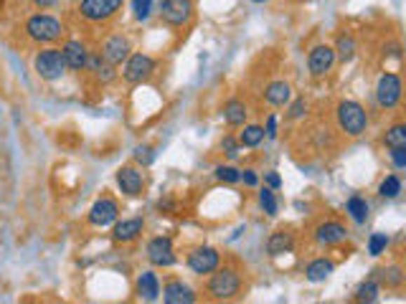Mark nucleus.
Instances as JSON below:
<instances>
[{
    "label": "nucleus",
    "instance_id": "4",
    "mask_svg": "<svg viewBox=\"0 0 406 304\" xmlns=\"http://www.w3.org/2000/svg\"><path fill=\"white\" fill-rule=\"evenodd\" d=\"M34 69L41 79L46 81H59L61 76L69 71L67 59H64L61 48H43V51H39L34 59Z\"/></svg>",
    "mask_w": 406,
    "mask_h": 304
},
{
    "label": "nucleus",
    "instance_id": "20",
    "mask_svg": "<svg viewBox=\"0 0 406 304\" xmlns=\"http://www.w3.org/2000/svg\"><path fill=\"white\" fill-rule=\"evenodd\" d=\"M295 246V236L290 231H274L272 236L266 238V254L269 256H282V254H290Z\"/></svg>",
    "mask_w": 406,
    "mask_h": 304
},
{
    "label": "nucleus",
    "instance_id": "22",
    "mask_svg": "<svg viewBox=\"0 0 406 304\" xmlns=\"http://www.w3.org/2000/svg\"><path fill=\"white\" fill-rule=\"evenodd\" d=\"M137 294L147 302H155L160 297V282L155 271H142L137 277Z\"/></svg>",
    "mask_w": 406,
    "mask_h": 304
},
{
    "label": "nucleus",
    "instance_id": "35",
    "mask_svg": "<svg viewBox=\"0 0 406 304\" xmlns=\"http://www.w3.org/2000/svg\"><path fill=\"white\" fill-rule=\"evenodd\" d=\"M133 13L137 20H147L153 13V0H133Z\"/></svg>",
    "mask_w": 406,
    "mask_h": 304
},
{
    "label": "nucleus",
    "instance_id": "31",
    "mask_svg": "<svg viewBox=\"0 0 406 304\" xmlns=\"http://www.w3.org/2000/svg\"><path fill=\"white\" fill-rule=\"evenodd\" d=\"M376 279H381L386 286H399L404 282V274H401L399 266H388V269H381Z\"/></svg>",
    "mask_w": 406,
    "mask_h": 304
},
{
    "label": "nucleus",
    "instance_id": "3",
    "mask_svg": "<svg viewBox=\"0 0 406 304\" xmlns=\"http://www.w3.org/2000/svg\"><path fill=\"white\" fill-rule=\"evenodd\" d=\"M239 289H241L239 271H234V269L211 271V279H208V284H206V291L211 299H219V302H224V299H234L236 294H239Z\"/></svg>",
    "mask_w": 406,
    "mask_h": 304
},
{
    "label": "nucleus",
    "instance_id": "6",
    "mask_svg": "<svg viewBox=\"0 0 406 304\" xmlns=\"http://www.w3.org/2000/svg\"><path fill=\"white\" fill-rule=\"evenodd\" d=\"M155 74V59L147 53H130V59L125 61V76L127 84H142Z\"/></svg>",
    "mask_w": 406,
    "mask_h": 304
},
{
    "label": "nucleus",
    "instance_id": "9",
    "mask_svg": "<svg viewBox=\"0 0 406 304\" xmlns=\"http://www.w3.org/2000/svg\"><path fill=\"white\" fill-rule=\"evenodd\" d=\"M219 261L221 256L213 246H198V249H194V251L188 254V269L194 271V274H198V277L219 269Z\"/></svg>",
    "mask_w": 406,
    "mask_h": 304
},
{
    "label": "nucleus",
    "instance_id": "39",
    "mask_svg": "<svg viewBox=\"0 0 406 304\" xmlns=\"http://www.w3.org/2000/svg\"><path fill=\"white\" fill-rule=\"evenodd\" d=\"M94 74H97V79H102V81H112L114 79V67L104 61V64H102V67L97 69Z\"/></svg>",
    "mask_w": 406,
    "mask_h": 304
},
{
    "label": "nucleus",
    "instance_id": "13",
    "mask_svg": "<svg viewBox=\"0 0 406 304\" xmlns=\"http://www.w3.org/2000/svg\"><path fill=\"white\" fill-rule=\"evenodd\" d=\"M130 51H133V46H130V41L125 39V36H109V39L102 43V59L107 61V64H112V67H120L122 61L130 59Z\"/></svg>",
    "mask_w": 406,
    "mask_h": 304
},
{
    "label": "nucleus",
    "instance_id": "1",
    "mask_svg": "<svg viewBox=\"0 0 406 304\" xmlns=\"http://www.w3.org/2000/svg\"><path fill=\"white\" fill-rule=\"evenodd\" d=\"M64 23L46 13H36L26 20V36L36 43H56L64 39Z\"/></svg>",
    "mask_w": 406,
    "mask_h": 304
},
{
    "label": "nucleus",
    "instance_id": "12",
    "mask_svg": "<svg viewBox=\"0 0 406 304\" xmlns=\"http://www.w3.org/2000/svg\"><path fill=\"white\" fill-rule=\"evenodd\" d=\"M147 258L153 266H173L175 264V249H173V241L168 236H158L147 244Z\"/></svg>",
    "mask_w": 406,
    "mask_h": 304
},
{
    "label": "nucleus",
    "instance_id": "16",
    "mask_svg": "<svg viewBox=\"0 0 406 304\" xmlns=\"http://www.w3.org/2000/svg\"><path fill=\"white\" fill-rule=\"evenodd\" d=\"M163 302L168 304H194L196 302V291L188 284H183L180 279H170L165 286H163Z\"/></svg>",
    "mask_w": 406,
    "mask_h": 304
},
{
    "label": "nucleus",
    "instance_id": "43",
    "mask_svg": "<svg viewBox=\"0 0 406 304\" xmlns=\"http://www.w3.org/2000/svg\"><path fill=\"white\" fill-rule=\"evenodd\" d=\"M36 8H41V11H46V8H53L56 6V0H31Z\"/></svg>",
    "mask_w": 406,
    "mask_h": 304
},
{
    "label": "nucleus",
    "instance_id": "11",
    "mask_svg": "<svg viewBox=\"0 0 406 304\" xmlns=\"http://www.w3.org/2000/svg\"><path fill=\"white\" fill-rule=\"evenodd\" d=\"M335 59H338L335 48L320 43V46H315L313 51H310V56H307V69H310L313 76H325V74L333 69Z\"/></svg>",
    "mask_w": 406,
    "mask_h": 304
},
{
    "label": "nucleus",
    "instance_id": "17",
    "mask_svg": "<svg viewBox=\"0 0 406 304\" xmlns=\"http://www.w3.org/2000/svg\"><path fill=\"white\" fill-rule=\"evenodd\" d=\"M346 236H348L346 226L338 223V221H325V223H320L315 228V241L320 246H335L340 241H346Z\"/></svg>",
    "mask_w": 406,
    "mask_h": 304
},
{
    "label": "nucleus",
    "instance_id": "8",
    "mask_svg": "<svg viewBox=\"0 0 406 304\" xmlns=\"http://www.w3.org/2000/svg\"><path fill=\"white\" fill-rule=\"evenodd\" d=\"M194 15V0H163L160 6V18L168 26H186L188 20Z\"/></svg>",
    "mask_w": 406,
    "mask_h": 304
},
{
    "label": "nucleus",
    "instance_id": "7",
    "mask_svg": "<svg viewBox=\"0 0 406 304\" xmlns=\"http://www.w3.org/2000/svg\"><path fill=\"white\" fill-rule=\"evenodd\" d=\"M401 94H404L401 76H396V74H381L379 84H376V102H379V106L393 109L401 102Z\"/></svg>",
    "mask_w": 406,
    "mask_h": 304
},
{
    "label": "nucleus",
    "instance_id": "14",
    "mask_svg": "<svg viewBox=\"0 0 406 304\" xmlns=\"http://www.w3.org/2000/svg\"><path fill=\"white\" fill-rule=\"evenodd\" d=\"M117 186H120V191L125 193V195L137 198L142 193V172L133 165L120 167V170H117Z\"/></svg>",
    "mask_w": 406,
    "mask_h": 304
},
{
    "label": "nucleus",
    "instance_id": "19",
    "mask_svg": "<svg viewBox=\"0 0 406 304\" xmlns=\"http://www.w3.org/2000/svg\"><path fill=\"white\" fill-rule=\"evenodd\" d=\"M292 99V86L287 81H272V84L264 89V102L269 106H285Z\"/></svg>",
    "mask_w": 406,
    "mask_h": 304
},
{
    "label": "nucleus",
    "instance_id": "27",
    "mask_svg": "<svg viewBox=\"0 0 406 304\" xmlns=\"http://www.w3.org/2000/svg\"><path fill=\"white\" fill-rule=\"evenodd\" d=\"M379 282H376V277L368 279V282H363V284L356 289V302H376L379 299Z\"/></svg>",
    "mask_w": 406,
    "mask_h": 304
},
{
    "label": "nucleus",
    "instance_id": "10",
    "mask_svg": "<svg viewBox=\"0 0 406 304\" xmlns=\"http://www.w3.org/2000/svg\"><path fill=\"white\" fill-rule=\"evenodd\" d=\"M117 216H120V205H117V200H112V198H100L97 203L89 208V216H87V221L92 226H97V228H104V226H109V223H114L117 221Z\"/></svg>",
    "mask_w": 406,
    "mask_h": 304
},
{
    "label": "nucleus",
    "instance_id": "26",
    "mask_svg": "<svg viewBox=\"0 0 406 304\" xmlns=\"http://www.w3.org/2000/svg\"><path fill=\"white\" fill-rule=\"evenodd\" d=\"M384 145L386 147H406V122L393 125L386 134H384Z\"/></svg>",
    "mask_w": 406,
    "mask_h": 304
},
{
    "label": "nucleus",
    "instance_id": "42",
    "mask_svg": "<svg viewBox=\"0 0 406 304\" xmlns=\"http://www.w3.org/2000/svg\"><path fill=\"white\" fill-rule=\"evenodd\" d=\"M241 180H244V186L254 188L257 183H259V175H257L254 170H241Z\"/></svg>",
    "mask_w": 406,
    "mask_h": 304
},
{
    "label": "nucleus",
    "instance_id": "18",
    "mask_svg": "<svg viewBox=\"0 0 406 304\" xmlns=\"http://www.w3.org/2000/svg\"><path fill=\"white\" fill-rule=\"evenodd\" d=\"M145 223L142 219H127V221H114V228H112V241L114 244H130L135 238L140 236Z\"/></svg>",
    "mask_w": 406,
    "mask_h": 304
},
{
    "label": "nucleus",
    "instance_id": "38",
    "mask_svg": "<svg viewBox=\"0 0 406 304\" xmlns=\"http://www.w3.org/2000/svg\"><path fill=\"white\" fill-rule=\"evenodd\" d=\"M305 112H307V102H305V99H295L292 104H290V112H287V119H300Z\"/></svg>",
    "mask_w": 406,
    "mask_h": 304
},
{
    "label": "nucleus",
    "instance_id": "37",
    "mask_svg": "<svg viewBox=\"0 0 406 304\" xmlns=\"http://www.w3.org/2000/svg\"><path fill=\"white\" fill-rule=\"evenodd\" d=\"M391 163L393 167L406 170V147H391Z\"/></svg>",
    "mask_w": 406,
    "mask_h": 304
},
{
    "label": "nucleus",
    "instance_id": "25",
    "mask_svg": "<svg viewBox=\"0 0 406 304\" xmlns=\"http://www.w3.org/2000/svg\"><path fill=\"white\" fill-rule=\"evenodd\" d=\"M264 127L259 125H244V132L239 134V145L241 147H259L264 142Z\"/></svg>",
    "mask_w": 406,
    "mask_h": 304
},
{
    "label": "nucleus",
    "instance_id": "2",
    "mask_svg": "<svg viewBox=\"0 0 406 304\" xmlns=\"http://www.w3.org/2000/svg\"><path fill=\"white\" fill-rule=\"evenodd\" d=\"M335 117H338V127L348 137H360L366 132L368 127V114L366 109L353 99H343L335 109Z\"/></svg>",
    "mask_w": 406,
    "mask_h": 304
},
{
    "label": "nucleus",
    "instance_id": "32",
    "mask_svg": "<svg viewBox=\"0 0 406 304\" xmlns=\"http://www.w3.org/2000/svg\"><path fill=\"white\" fill-rule=\"evenodd\" d=\"M213 175H216L221 183H239L241 180V170H236L234 165H219L213 170Z\"/></svg>",
    "mask_w": 406,
    "mask_h": 304
},
{
    "label": "nucleus",
    "instance_id": "24",
    "mask_svg": "<svg viewBox=\"0 0 406 304\" xmlns=\"http://www.w3.org/2000/svg\"><path fill=\"white\" fill-rule=\"evenodd\" d=\"M346 213L356 221V223H366V219H368L366 198H360V195H351V198L346 200Z\"/></svg>",
    "mask_w": 406,
    "mask_h": 304
},
{
    "label": "nucleus",
    "instance_id": "21",
    "mask_svg": "<svg viewBox=\"0 0 406 304\" xmlns=\"http://www.w3.org/2000/svg\"><path fill=\"white\" fill-rule=\"evenodd\" d=\"M221 114H224V122H226L229 127H241L247 122L249 109L241 99H229L226 104H224V109H221Z\"/></svg>",
    "mask_w": 406,
    "mask_h": 304
},
{
    "label": "nucleus",
    "instance_id": "33",
    "mask_svg": "<svg viewBox=\"0 0 406 304\" xmlns=\"http://www.w3.org/2000/svg\"><path fill=\"white\" fill-rule=\"evenodd\" d=\"M386 246H388L386 233H373V236L368 238V254H371V256H381V254L386 251Z\"/></svg>",
    "mask_w": 406,
    "mask_h": 304
},
{
    "label": "nucleus",
    "instance_id": "44",
    "mask_svg": "<svg viewBox=\"0 0 406 304\" xmlns=\"http://www.w3.org/2000/svg\"><path fill=\"white\" fill-rule=\"evenodd\" d=\"M254 3H264V0H254Z\"/></svg>",
    "mask_w": 406,
    "mask_h": 304
},
{
    "label": "nucleus",
    "instance_id": "36",
    "mask_svg": "<svg viewBox=\"0 0 406 304\" xmlns=\"http://www.w3.org/2000/svg\"><path fill=\"white\" fill-rule=\"evenodd\" d=\"M135 160H137V163H142V165H150V163L155 160L153 147H147V145L135 147Z\"/></svg>",
    "mask_w": 406,
    "mask_h": 304
},
{
    "label": "nucleus",
    "instance_id": "41",
    "mask_svg": "<svg viewBox=\"0 0 406 304\" xmlns=\"http://www.w3.org/2000/svg\"><path fill=\"white\" fill-rule=\"evenodd\" d=\"M264 180H266V186L272 188V191H277V188H282V178L277 175L274 170H269V172H264Z\"/></svg>",
    "mask_w": 406,
    "mask_h": 304
},
{
    "label": "nucleus",
    "instance_id": "34",
    "mask_svg": "<svg viewBox=\"0 0 406 304\" xmlns=\"http://www.w3.org/2000/svg\"><path fill=\"white\" fill-rule=\"evenodd\" d=\"M221 150H224V155H226L229 160H236L239 158V152H241L239 139H234L231 134H226V137L221 139Z\"/></svg>",
    "mask_w": 406,
    "mask_h": 304
},
{
    "label": "nucleus",
    "instance_id": "23",
    "mask_svg": "<svg viewBox=\"0 0 406 304\" xmlns=\"http://www.w3.org/2000/svg\"><path fill=\"white\" fill-rule=\"evenodd\" d=\"M335 271V264L330 261V258H315V261H310L305 269V277L307 282H313V284H318V282H325L330 274Z\"/></svg>",
    "mask_w": 406,
    "mask_h": 304
},
{
    "label": "nucleus",
    "instance_id": "15",
    "mask_svg": "<svg viewBox=\"0 0 406 304\" xmlns=\"http://www.w3.org/2000/svg\"><path fill=\"white\" fill-rule=\"evenodd\" d=\"M61 53H64V59H67V67L72 71H84L89 64V51L87 46L81 43V41H67L64 46H61Z\"/></svg>",
    "mask_w": 406,
    "mask_h": 304
},
{
    "label": "nucleus",
    "instance_id": "29",
    "mask_svg": "<svg viewBox=\"0 0 406 304\" xmlns=\"http://www.w3.org/2000/svg\"><path fill=\"white\" fill-rule=\"evenodd\" d=\"M335 53H338L340 61H351L356 56V41L351 36H340L338 43H335Z\"/></svg>",
    "mask_w": 406,
    "mask_h": 304
},
{
    "label": "nucleus",
    "instance_id": "5",
    "mask_svg": "<svg viewBox=\"0 0 406 304\" xmlns=\"http://www.w3.org/2000/svg\"><path fill=\"white\" fill-rule=\"evenodd\" d=\"M125 0H79V15L89 23H102L109 20L112 15H117V11L122 8Z\"/></svg>",
    "mask_w": 406,
    "mask_h": 304
},
{
    "label": "nucleus",
    "instance_id": "40",
    "mask_svg": "<svg viewBox=\"0 0 406 304\" xmlns=\"http://www.w3.org/2000/svg\"><path fill=\"white\" fill-rule=\"evenodd\" d=\"M264 134H266V139H274V137H277V117H274V114H269V117H266Z\"/></svg>",
    "mask_w": 406,
    "mask_h": 304
},
{
    "label": "nucleus",
    "instance_id": "28",
    "mask_svg": "<svg viewBox=\"0 0 406 304\" xmlns=\"http://www.w3.org/2000/svg\"><path fill=\"white\" fill-rule=\"evenodd\" d=\"M401 193V180L396 175H386V178L381 180L379 186V195L381 198H396Z\"/></svg>",
    "mask_w": 406,
    "mask_h": 304
},
{
    "label": "nucleus",
    "instance_id": "30",
    "mask_svg": "<svg viewBox=\"0 0 406 304\" xmlns=\"http://www.w3.org/2000/svg\"><path fill=\"white\" fill-rule=\"evenodd\" d=\"M259 205L264 208L266 216H277V211H280V203H277V198H274L272 188H262V191H259Z\"/></svg>",
    "mask_w": 406,
    "mask_h": 304
}]
</instances>
